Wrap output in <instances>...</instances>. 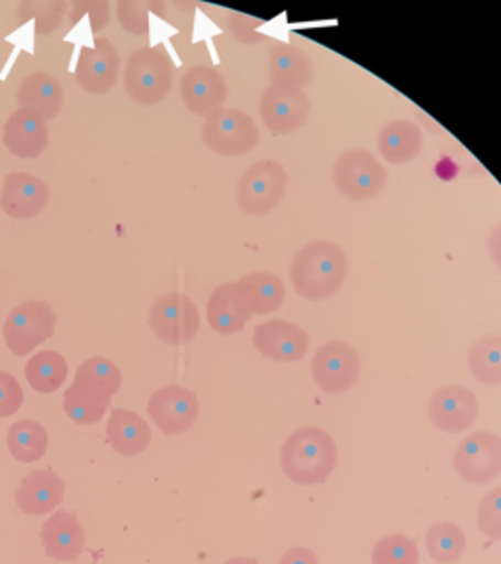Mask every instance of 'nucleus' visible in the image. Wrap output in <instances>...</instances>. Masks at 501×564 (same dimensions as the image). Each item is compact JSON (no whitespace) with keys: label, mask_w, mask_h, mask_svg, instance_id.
Returning <instances> with one entry per match:
<instances>
[{"label":"nucleus","mask_w":501,"mask_h":564,"mask_svg":"<svg viewBox=\"0 0 501 564\" xmlns=\"http://www.w3.org/2000/svg\"><path fill=\"white\" fill-rule=\"evenodd\" d=\"M349 259L334 241H312L302 247L291 264V282L299 299L322 302L344 289Z\"/></svg>","instance_id":"nucleus-1"},{"label":"nucleus","mask_w":501,"mask_h":564,"mask_svg":"<svg viewBox=\"0 0 501 564\" xmlns=\"http://www.w3.org/2000/svg\"><path fill=\"white\" fill-rule=\"evenodd\" d=\"M337 465V445L331 435L306 425L288 435L281 449V467L299 486L324 485Z\"/></svg>","instance_id":"nucleus-2"},{"label":"nucleus","mask_w":501,"mask_h":564,"mask_svg":"<svg viewBox=\"0 0 501 564\" xmlns=\"http://www.w3.org/2000/svg\"><path fill=\"white\" fill-rule=\"evenodd\" d=\"M173 62L161 47H141L130 55L123 73V87L141 106L163 102L173 87Z\"/></svg>","instance_id":"nucleus-3"},{"label":"nucleus","mask_w":501,"mask_h":564,"mask_svg":"<svg viewBox=\"0 0 501 564\" xmlns=\"http://www.w3.org/2000/svg\"><path fill=\"white\" fill-rule=\"evenodd\" d=\"M57 324V314L47 300H24L10 312L2 335L10 351L17 357H26L37 345L52 339Z\"/></svg>","instance_id":"nucleus-4"},{"label":"nucleus","mask_w":501,"mask_h":564,"mask_svg":"<svg viewBox=\"0 0 501 564\" xmlns=\"http://www.w3.org/2000/svg\"><path fill=\"white\" fill-rule=\"evenodd\" d=\"M200 135L204 145L221 158L246 155L259 143V128L253 116L236 108H218L206 116Z\"/></svg>","instance_id":"nucleus-5"},{"label":"nucleus","mask_w":501,"mask_h":564,"mask_svg":"<svg viewBox=\"0 0 501 564\" xmlns=\"http://www.w3.org/2000/svg\"><path fill=\"white\" fill-rule=\"evenodd\" d=\"M388 183L386 169L370 151L355 148L345 151L334 165V185L337 193L355 203H364L379 196Z\"/></svg>","instance_id":"nucleus-6"},{"label":"nucleus","mask_w":501,"mask_h":564,"mask_svg":"<svg viewBox=\"0 0 501 564\" xmlns=\"http://www.w3.org/2000/svg\"><path fill=\"white\" fill-rule=\"evenodd\" d=\"M288 188V173L274 159H263L239 178L238 204L249 216H264L282 203Z\"/></svg>","instance_id":"nucleus-7"},{"label":"nucleus","mask_w":501,"mask_h":564,"mask_svg":"<svg viewBox=\"0 0 501 564\" xmlns=\"http://www.w3.org/2000/svg\"><path fill=\"white\" fill-rule=\"evenodd\" d=\"M148 324L163 344L185 345L200 329V312L186 294L168 292L151 304Z\"/></svg>","instance_id":"nucleus-8"},{"label":"nucleus","mask_w":501,"mask_h":564,"mask_svg":"<svg viewBox=\"0 0 501 564\" xmlns=\"http://www.w3.org/2000/svg\"><path fill=\"white\" fill-rule=\"evenodd\" d=\"M312 377L324 394H345L361 377L359 352L345 341L322 345L312 359Z\"/></svg>","instance_id":"nucleus-9"},{"label":"nucleus","mask_w":501,"mask_h":564,"mask_svg":"<svg viewBox=\"0 0 501 564\" xmlns=\"http://www.w3.org/2000/svg\"><path fill=\"white\" fill-rule=\"evenodd\" d=\"M453 465L468 485H488L501 476V437L476 432L458 445Z\"/></svg>","instance_id":"nucleus-10"},{"label":"nucleus","mask_w":501,"mask_h":564,"mask_svg":"<svg viewBox=\"0 0 501 564\" xmlns=\"http://www.w3.org/2000/svg\"><path fill=\"white\" fill-rule=\"evenodd\" d=\"M148 412L161 432L175 437L193 430L200 415V400L188 388L168 384L151 394Z\"/></svg>","instance_id":"nucleus-11"},{"label":"nucleus","mask_w":501,"mask_h":564,"mask_svg":"<svg viewBox=\"0 0 501 564\" xmlns=\"http://www.w3.org/2000/svg\"><path fill=\"white\" fill-rule=\"evenodd\" d=\"M120 53L108 37L83 45L75 67V80L88 95H108L118 83Z\"/></svg>","instance_id":"nucleus-12"},{"label":"nucleus","mask_w":501,"mask_h":564,"mask_svg":"<svg viewBox=\"0 0 501 564\" xmlns=\"http://www.w3.org/2000/svg\"><path fill=\"white\" fill-rule=\"evenodd\" d=\"M312 102L304 90L298 88L269 87L261 97V118L269 132L288 135L298 132L308 122Z\"/></svg>","instance_id":"nucleus-13"},{"label":"nucleus","mask_w":501,"mask_h":564,"mask_svg":"<svg viewBox=\"0 0 501 564\" xmlns=\"http://www.w3.org/2000/svg\"><path fill=\"white\" fill-rule=\"evenodd\" d=\"M427 414L433 425L447 433L467 432L478 417V398L470 388L449 384L429 398Z\"/></svg>","instance_id":"nucleus-14"},{"label":"nucleus","mask_w":501,"mask_h":564,"mask_svg":"<svg viewBox=\"0 0 501 564\" xmlns=\"http://www.w3.org/2000/svg\"><path fill=\"white\" fill-rule=\"evenodd\" d=\"M253 345L257 351L274 362H296L306 357L309 335L294 322L271 319L255 327Z\"/></svg>","instance_id":"nucleus-15"},{"label":"nucleus","mask_w":501,"mask_h":564,"mask_svg":"<svg viewBox=\"0 0 501 564\" xmlns=\"http://www.w3.org/2000/svg\"><path fill=\"white\" fill-rule=\"evenodd\" d=\"M2 143L14 158L37 159L50 148L47 122L30 108H18L4 123Z\"/></svg>","instance_id":"nucleus-16"},{"label":"nucleus","mask_w":501,"mask_h":564,"mask_svg":"<svg viewBox=\"0 0 501 564\" xmlns=\"http://www.w3.org/2000/svg\"><path fill=\"white\" fill-rule=\"evenodd\" d=\"M50 203V186L30 173H10L0 193V208L14 220H30Z\"/></svg>","instance_id":"nucleus-17"},{"label":"nucleus","mask_w":501,"mask_h":564,"mask_svg":"<svg viewBox=\"0 0 501 564\" xmlns=\"http://www.w3.org/2000/svg\"><path fill=\"white\" fill-rule=\"evenodd\" d=\"M181 97L186 108L196 116H210L228 98V85L221 73L208 65H196L181 79Z\"/></svg>","instance_id":"nucleus-18"},{"label":"nucleus","mask_w":501,"mask_h":564,"mask_svg":"<svg viewBox=\"0 0 501 564\" xmlns=\"http://www.w3.org/2000/svg\"><path fill=\"white\" fill-rule=\"evenodd\" d=\"M45 555L57 563H75L87 545L85 529L75 511L57 510L42 525Z\"/></svg>","instance_id":"nucleus-19"},{"label":"nucleus","mask_w":501,"mask_h":564,"mask_svg":"<svg viewBox=\"0 0 501 564\" xmlns=\"http://www.w3.org/2000/svg\"><path fill=\"white\" fill-rule=\"evenodd\" d=\"M65 498V482L53 468L32 470L22 478L18 486L14 500L26 516H45L59 508Z\"/></svg>","instance_id":"nucleus-20"},{"label":"nucleus","mask_w":501,"mask_h":564,"mask_svg":"<svg viewBox=\"0 0 501 564\" xmlns=\"http://www.w3.org/2000/svg\"><path fill=\"white\" fill-rule=\"evenodd\" d=\"M206 316L216 334L236 335L246 329L253 314L238 282H224L211 292Z\"/></svg>","instance_id":"nucleus-21"},{"label":"nucleus","mask_w":501,"mask_h":564,"mask_svg":"<svg viewBox=\"0 0 501 564\" xmlns=\"http://www.w3.org/2000/svg\"><path fill=\"white\" fill-rule=\"evenodd\" d=\"M106 441L122 457H138L150 447L151 427L140 414L115 408L106 425Z\"/></svg>","instance_id":"nucleus-22"},{"label":"nucleus","mask_w":501,"mask_h":564,"mask_svg":"<svg viewBox=\"0 0 501 564\" xmlns=\"http://www.w3.org/2000/svg\"><path fill=\"white\" fill-rule=\"evenodd\" d=\"M269 79L273 87L304 90L312 83V62L306 52L276 42L269 52Z\"/></svg>","instance_id":"nucleus-23"},{"label":"nucleus","mask_w":501,"mask_h":564,"mask_svg":"<svg viewBox=\"0 0 501 564\" xmlns=\"http://www.w3.org/2000/svg\"><path fill=\"white\" fill-rule=\"evenodd\" d=\"M63 88L59 80L50 75L47 70L30 73L18 88V106L30 108L50 122L57 118L63 106Z\"/></svg>","instance_id":"nucleus-24"},{"label":"nucleus","mask_w":501,"mask_h":564,"mask_svg":"<svg viewBox=\"0 0 501 564\" xmlns=\"http://www.w3.org/2000/svg\"><path fill=\"white\" fill-rule=\"evenodd\" d=\"M423 150L422 128L412 120H394L382 128L379 135V151L384 161L392 165H405L414 161Z\"/></svg>","instance_id":"nucleus-25"},{"label":"nucleus","mask_w":501,"mask_h":564,"mask_svg":"<svg viewBox=\"0 0 501 564\" xmlns=\"http://www.w3.org/2000/svg\"><path fill=\"white\" fill-rule=\"evenodd\" d=\"M73 384L88 397L112 402L122 388V372L105 357H92L80 362Z\"/></svg>","instance_id":"nucleus-26"},{"label":"nucleus","mask_w":501,"mask_h":564,"mask_svg":"<svg viewBox=\"0 0 501 564\" xmlns=\"http://www.w3.org/2000/svg\"><path fill=\"white\" fill-rule=\"evenodd\" d=\"M238 284L253 316L273 314L281 308L282 302L286 299V286L281 276L269 271L246 274Z\"/></svg>","instance_id":"nucleus-27"},{"label":"nucleus","mask_w":501,"mask_h":564,"mask_svg":"<svg viewBox=\"0 0 501 564\" xmlns=\"http://www.w3.org/2000/svg\"><path fill=\"white\" fill-rule=\"evenodd\" d=\"M69 367L62 352L40 351L26 365V380L40 394H52L63 387Z\"/></svg>","instance_id":"nucleus-28"},{"label":"nucleus","mask_w":501,"mask_h":564,"mask_svg":"<svg viewBox=\"0 0 501 564\" xmlns=\"http://www.w3.org/2000/svg\"><path fill=\"white\" fill-rule=\"evenodd\" d=\"M7 445H9L10 455L20 463H35L44 457L50 437L42 423L22 420L10 425Z\"/></svg>","instance_id":"nucleus-29"},{"label":"nucleus","mask_w":501,"mask_h":564,"mask_svg":"<svg viewBox=\"0 0 501 564\" xmlns=\"http://www.w3.org/2000/svg\"><path fill=\"white\" fill-rule=\"evenodd\" d=\"M468 369L482 384H501V335H486L470 347Z\"/></svg>","instance_id":"nucleus-30"},{"label":"nucleus","mask_w":501,"mask_h":564,"mask_svg":"<svg viewBox=\"0 0 501 564\" xmlns=\"http://www.w3.org/2000/svg\"><path fill=\"white\" fill-rule=\"evenodd\" d=\"M425 546L435 563H455L467 551V535L462 528H458L457 523L445 521V523L433 525L427 531Z\"/></svg>","instance_id":"nucleus-31"},{"label":"nucleus","mask_w":501,"mask_h":564,"mask_svg":"<svg viewBox=\"0 0 501 564\" xmlns=\"http://www.w3.org/2000/svg\"><path fill=\"white\" fill-rule=\"evenodd\" d=\"M67 9L69 4L63 0H26L18 7V17L22 22H26L28 18H34L35 35L45 37L62 26L63 20L67 17Z\"/></svg>","instance_id":"nucleus-32"},{"label":"nucleus","mask_w":501,"mask_h":564,"mask_svg":"<svg viewBox=\"0 0 501 564\" xmlns=\"http://www.w3.org/2000/svg\"><path fill=\"white\" fill-rule=\"evenodd\" d=\"M165 4L157 0H120L116 7L120 26L132 35L150 34V12H159L165 18Z\"/></svg>","instance_id":"nucleus-33"},{"label":"nucleus","mask_w":501,"mask_h":564,"mask_svg":"<svg viewBox=\"0 0 501 564\" xmlns=\"http://www.w3.org/2000/svg\"><path fill=\"white\" fill-rule=\"evenodd\" d=\"M108 408H110V402L88 397L85 392H80L75 384H70L65 390V397H63L65 414L69 415L70 420L79 423V425H92V423L100 422L108 412Z\"/></svg>","instance_id":"nucleus-34"},{"label":"nucleus","mask_w":501,"mask_h":564,"mask_svg":"<svg viewBox=\"0 0 501 564\" xmlns=\"http://www.w3.org/2000/svg\"><path fill=\"white\" fill-rule=\"evenodd\" d=\"M372 564H420V549L412 539L394 533L374 545Z\"/></svg>","instance_id":"nucleus-35"},{"label":"nucleus","mask_w":501,"mask_h":564,"mask_svg":"<svg viewBox=\"0 0 501 564\" xmlns=\"http://www.w3.org/2000/svg\"><path fill=\"white\" fill-rule=\"evenodd\" d=\"M476 523L480 533H484L490 541H501V488H493L480 500Z\"/></svg>","instance_id":"nucleus-36"},{"label":"nucleus","mask_w":501,"mask_h":564,"mask_svg":"<svg viewBox=\"0 0 501 564\" xmlns=\"http://www.w3.org/2000/svg\"><path fill=\"white\" fill-rule=\"evenodd\" d=\"M261 26H263V20L249 17V14L231 12L228 17V32L238 40L239 44H261L264 40V35L259 32Z\"/></svg>","instance_id":"nucleus-37"},{"label":"nucleus","mask_w":501,"mask_h":564,"mask_svg":"<svg viewBox=\"0 0 501 564\" xmlns=\"http://www.w3.org/2000/svg\"><path fill=\"white\" fill-rule=\"evenodd\" d=\"M24 404V392L18 382L7 370H0V417H10L17 414Z\"/></svg>","instance_id":"nucleus-38"},{"label":"nucleus","mask_w":501,"mask_h":564,"mask_svg":"<svg viewBox=\"0 0 501 564\" xmlns=\"http://www.w3.org/2000/svg\"><path fill=\"white\" fill-rule=\"evenodd\" d=\"M70 10L88 14L92 32L105 30L110 22V7L106 0H75V2H70Z\"/></svg>","instance_id":"nucleus-39"},{"label":"nucleus","mask_w":501,"mask_h":564,"mask_svg":"<svg viewBox=\"0 0 501 564\" xmlns=\"http://www.w3.org/2000/svg\"><path fill=\"white\" fill-rule=\"evenodd\" d=\"M279 564H319V561L308 546H292L281 556Z\"/></svg>","instance_id":"nucleus-40"},{"label":"nucleus","mask_w":501,"mask_h":564,"mask_svg":"<svg viewBox=\"0 0 501 564\" xmlns=\"http://www.w3.org/2000/svg\"><path fill=\"white\" fill-rule=\"evenodd\" d=\"M488 253L493 264L501 271V221L492 229L490 238H488Z\"/></svg>","instance_id":"nucleus-41"},{"label":"nucleus","mask_w":501,"mask_h":564,"mask_svg":"<svg viewBox=\"0 0 501 564\" xmlns=\"http://www.w3.org/2000/svg\"><path fill=\"white\" fill-rule=\"evenodd\" d=\"M224 564H259L255 558H249V556H236V558H229Z\"/></svg>","instance_id":"nucleus-42"}]
</instances>
